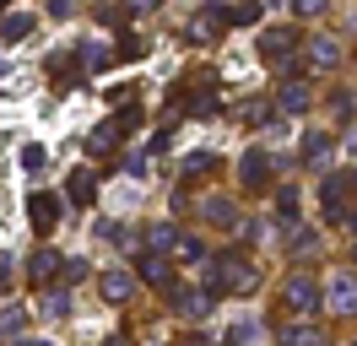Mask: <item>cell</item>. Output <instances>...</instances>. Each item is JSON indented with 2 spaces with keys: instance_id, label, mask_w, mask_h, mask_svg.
Returning a JSON list of instances; mask_svg holds the SVG:
<instances>
[{
  "instance_id": "cell-33",
  "label": "cell",
  "mask_w": 357,
  "mask_h": 346,
  "mask_svg": "<svg viewBox=\"0 0 357 346\" xmlns=\"http://www.w3.org/2000/svg\"><path fill=\"white\" fill-rule=\"evenodd\" d=\"M276 206H282V216H292V211H298V190H282V195H276Z\"/></svg>"
},
{
  "instance_id": "cell-4",
  "label": "cell",
  "mask_w": 357,
  "mask_h": 346,
  "mask_svg": "<svg viewBox=\"0 0 357 346\" xmlns=\"http://www.w3.org/2000/svg\"><path fill=\"white\" fill-rule=\"evenodd\" d=\"M27 222H33L38 233H49V227L60 222V195H49V190H33V195H27Z\"/></svg>"
},
{
  "instance_id": "cell-29",
  "label": "cell",
  "mask_w": 357,
  "mask_h": 346,
  "mask_svg": "<svg viewBox=\"0 0 357 346\" xmlns=\"http://www.w3.org/2000/svg\"><path fill=\"white\" fill-rule=\"evenodd\" d=\"M206 216H211V222H233V206H227V200H206Z\"/></svg>"
},
{
  "instance_id": "cell-10",
  "label": "cell",
  "mask_w": 357,
  "mask_h": 346,
  "mask_svg": "<svg viewBox=\"0 0 357 346\" xmlns=\"http://www.w3.org/2000/svg\"><path fill=\"white\" fill-rule=\"evenodd\" d=\"M82 70H87V60H76V54H54V60H49V76H54L60 86H76Z\"/></svg>"
},
{
  "instance_id": "cell-14",
  "label": "cell",
  "mask_w": 357,
  "mask_h": 346,
  "mask_svg": "<svg viewBox=\"0 0 357 346\" xmlns=\"http://www.w3.org/2000/svg\"><path fill=\"white\" fill-rule=\"evenodd\" d=\"M33 33V11H11V17H0V43H17Z\"/></svg>"
},
{
  "instance_id": "cell-22",
  "label": "cell",
  "mask_w": 357,
  "mask_h": 346,
  "mask_svg": "<svg viewBox=\"0 0 357 346\" xmlns=\"http://www.w3.org/2000/svg\"><path fill=\"white\" fill-rule=\"evenodd\" d=\"M22 324H27V308H22V303L0 308V336H22Z\"/></svg>"
},
{
  "instance_id": "cell-30",
  "label": "cell",
  "mask_w": 357,
  "mask_h": 346,
  "mask_svg": "<svg viewBox=\"0 0 357 346\" xmlns=\"http://www.w3.org/2000/svg\"><path fill=\"white\" fill-rule=\"evenodd\" d=\"M298 17H325V0H292Z\"/></svg>"
},
{
  "instance_id": "cell-28",
  "label": "cell",
  "mask_w": 357,
  "mask_h": 346,
  "mask_svg": "<svg viewBox=\"0 0 357 346\" xmlns=\"http://www.w3.org/2000/svg\"><path fill=\"white\" fill-rule=\"evenodd\" d=\"M119 60H141V38L135 33H119Z\"/></svg>"
},
{
  "instance_id": "cell-40",
  "label": "cell",
  "mask_w": 357,
  "mask_h": 346,
  "mask_svg": "<svg viewBox=\"0 0 357 346\" xmlns=\"http://www.w3.org/2000/svg\"><path fill=\"white\" fill-rule=\"evenodd\" d=\"M109 346H125V341H109Z\"/></svg>"
},
{
  "instance_id": "cell-5",
  "label": "cell",
  "mask_w": 357,
  "mask_h": 346,
  "mask_svg": "<svg viewBox=\"0 0 357 346\" xmlns=\"http://www.w3.org/2000/svg\"><path fill=\"white\" fill-rule=\"evenodd\" d=\"M331 314H357V276L331 271Z\"/></svg>"
},
{
  "instance_id": "cell-41",
  "label": "cell",
  "mask_w": 357,
  "mask_h": 346,
  "mask_svg": "<svg viewBox=\"0 0 357 346\" xmlns=\"http://www.w3.org/2000/svg\"><path fill=\"white\" fill-rule=\"evenodd\" d=\"M352 260H357V243H352Z\"/></svg>"
},
{
  "instance_id": "cell-37",
  "label": "cell",
  "mask_w": 357,
  "mask_h": 346,
  "mask_svg": "<svg viewBox=\"0 0 357 346\" xmlns=\"http://www.w3.org/2000/svg\"><path fill=\"white\" fill-rule=\"evenodd\" d=\"M17 346H44V341H17Z\"/></svg>"
},
{
  "instance_id": "cell-18",
  "label": "cell",
  "mask_w": 357,
  "mask_h": 346,
  "mask_svg": "<svg viewBox=\"0 0 357 346\" xmlns=\"http://www.w3.org/2000/svg\"><path fill=\"white\" fill-rule=\"evenodd\" d=\"M309 54H314V65H319V70H335V65H341V49H335V38H314V43H309Z\"/></svg>"
},
{
  "instance_id": "cell-13",
  "label": "cell",
  "mask_w": 357,
  "mask_h": 346,
  "mask_svg": "<svg viewBox=\"0 0 357 346\" xmlns=\"http://www.w3.org/2000/svg\"><path fill=\"white\" fill-rule=\"evenodd\" d=\"M174 308L184 314V319H206V314H211V292H178Z\"/></svg>"
},
{
  "instance_id": "cell-42",
  "label": "cell",
  "mask_w": 357,
  "mask_h": 346,
  "mask_svg": "<svg viewBox=\"0 0 357 346\" xmlns=\"http://www.w3.org/2000/svg\"><path fill=\"white\" fill-rule=\"evenodd\" d=\"M0 6H6V0H0Z\"/></svg>"
},
{
  "instance_id": "cell-35",
  "label": "cell",
  "mask_w": 357,
  "mask_h": 346,
  "mask_svg": "<svg viewBox=\"0 0 357 346\" xmlns=\"http://www.w3.org/2000/svg\"><path fill=\"white\" fill-rule=\"evenodd\" d=\"M76 11V0H49V17H70Z\"/></svg>"
},
{
  "instance_id": "cell-34",
  "label": "cell",
  "mask_w": 357,
  "mask_h": 346,
  "mask_svg": "<svg viewBox=\"0 0 357 346\" xmlns=\"http://www.w3.org/2000/svg\"><path fill=\"white\" fill-rule=\"evenodd\" d=\"M352 108H357V98H352V92H335V114H341V119H347Z\"/></svg>"
},
{
  "instance_id": "cell-6",
  "label": "cell",
  "mask_w": 357,
  "mask_h": 346,
  "mask_svg": "<svg viewBox=\"0 0 357 346\" xmlns=\"http://www.w3.org/2000/svg\"><path fill=\"white\" fill-rule=\"evenodd\" d=\"M292 49H298V33H292V27H266V33H260V54H266V60L287 65Z\"/></svg>"
},
{
  "instance_id": "cell-24",
  "label": "cell",
  "mask_w": 357,
  "mask_h": 346,
  "mask_svg": "<svg viewBox=\"0 0 357 346\" xmlns=\"http://www.w3.org/2000/svg\"><path fill=\"white\" fill-rule=\"evenodd\" d=\"M141 281H152V287H168V260L146 255V260H141Z\"/></svg>"
},
{
  "instance_id": "cell-32",
  "label": "cell",
  "mask_w": 357,
  "mask_h": 346,
  "mask_svg": "<svg viewBox=\"0 0 357 346\" xmlns=\"http://www.w3.org/2000/svg\"><path fill=\"white\" fill-rule=\"evenodd\" d=\"M87 271H92L87 260H66V281H87Z\"/></svg>"
},
{
  "instance_id": "cell-19",
  "label": "cell",
  "mask_w": 357,
  "mask_h": 346,
  "mask_svg": "<svg viewBox=\"0 0 357 346\" xmlns=\"http://www.w3.org/2000/svg\"><path fill=\"white\" fill-rule=\"evenodd\" d=\"M303 163H309V168H325V163H331V135H309V141H303Z\"/></svg>"
},
{
  "instance_id": "cell-1",
  "label": "cell",
  "mask_w": 357,
  "mask_h": 346,
  "mask_svg": "<svg viewBox=\"0 0 357 346\" xmlns=\"http://www.w3.org/2000/svg\"><path fill=\"white\" fill-rule=\"evenodd\" d=\"M255 287H260V276L249 271L244 260L222 255V260L206 265V292H211V298H217V292H255Z\"/></svg>"
},
{
  "instance_id": "cell-20",
  "label": "cell",
  "mask_w": 357,
  "mask_h": 346,
  "mask_svg": "<svg viewBox=\"0 0 357 346\" xmlns=\"http://www.w3.org/2000/svg\"><path fill=\"white\" fill-rule=\"evenodd\" d=\"M82 60H87V70H92V76H103V70H109V65L119 60V49H103V43H92Z\"/></svg>"
},
{
  "instance_id": "cell-23",
  "label": "cell",
  "mask_w": 357,
  "mask_h": 346,
  "mask_svg": "<svg viewBox=\"0 0 357 346\" xmlns=\"http://www.w3.org/2000/svg\"><path fill=\"white\" fill-rule=\"evenodd\" d=\"M227 22H233V27H255V22H260V6H255V0H238V6H227Z\"/></svg>"
},
{
  "instance_id": "cell-9",
  "label": "cell",
  "mask_w": 357,
  "mask_h": 346,
  "mask_svg": "<svg viewBox=\"0 0 357 346\" xmlns=\"http://www.w3.org/2000/svg\"><path fill=\"white\" fill-rule=\"evenodd\" d=\"M98 292H103L109 303H125V298L135 292V276H130V271H103V281H98Z\"/></svg>"
},
{
  "instance_id": "cell-21",
  "label": "cell",
  "mask_w": 357,
  "mask_h": 346,
  "mask_svg": "<svg viewBox=\"0 0 357 346\" xmlns=\"http://www.w3.org/2000/svg\"><path fill=\"white\" fill-rule=\"evenodd\" d=\"M217 22H222V11H211V17H195L190 27H184V38H190V43H206L211 33H217Z\"/></svg>"
},
{
  "instance_id": "cell-31",
  "label": "cell",
  "mask_w": 357,
  "mask_h": 346,
  "mask_svg": "<svg viewBox=\"0 0 357 346\" xmlns=\"http://www.w3.org/2000/svg\"><path fill=\"white\" fill-rule=\"evenodd\" d=\"M22 168H27V173L44 168V146H22Z\"/></svg>"
},
{
  "instance_id": "cell-7",
  "label": "cell",
  "mask_w": 357,
  "mask_h": 346,
  "mask_svg": "<svg viewBox=\"0 0 357 346\" xmlns=\"http://www.w3.org/2000/svg\"><path fill=\"white\" fill-rule=\"evenodd\" d=\"M347 190H352V173H335V179H325L319 184V200H325V222H341V200H347Z\"/></svg>"
},
{
  "instance_id": "cell-17",
  "label": "cell",
  "mask_w": 357,
  "mask_h": 346,
  "mask_svg": "<svg viewBox=\"0 0 357 346\" xmlns=\"http://www.w3.org/2000/svg\"><path fill=\"white\" fill-rule=\"evenodd\" d=\"M309 82H287L282 86V114H303V108H309Z\"/></svg>"
},
{
  "instance_id": "cell-27",
  "label": "cell",
  "mask_w": 357,
  "mask_h": 346,
  "mask_svg": "<svg viewBox=\"0 0 357 346\" xmlns=\"http://www.w3.org/2000/svg\"><path fill=\"white\" fill-rule=\"evenodd\" d=\"M146 243H152V249H178L174 227H152V233H146Z\"/></svg>"
},
{
  "instance_id": "cell-15",
  "label": "cell",
  "mask_w": 357,
  "mask_h": 346,
  "mask_svg": "<svg viewBox=\"0 0 357 346\" xmlns=\"http://www.w3.org/2000/svg\"><path fill=\"white\" fill-rule=\"evenodd\" d=\"M201 173H217V151H190L178 163V179H201Z\"/></svg>"
},
{
  "instance_id": "cell-2",
  "label": "cell",
  "mask_w": 357,
  "mask_h": 346,
  "mask_svg": "<svg viewBox=\"0 0 357 346\" xmlns=\"http://www.w3.org/2000/svg\"><path fill=\"white\" fill-rule=\"evenodd\" d=\"M135 125H141V108H119V114H114L109 125H98V130H92L87 151H92V157H103V151H114V141H119L125 130H135Z\"/></svg>"
},
{
  "instance_id": "cell-8",
  "label": "cell",
  "mask_w": 357,
  "mask_h": 346,
  "mask_svg": "<svg viewBox=\"0 0 357 346\" xmlns=\"http://www.w3.org/2000/svg\"><path fill=\"white\" fill-rule=\"evenodd\" d=\"M27 276H33V281H38V287L49 292V281H54V276H66V260L54 255V249H38V255L27 260Z\"/></svg>"
},
{
  "instance_id": "cell-3",
  "label": "cell",
  "mask_w": 357,
  "mask_h": 346,
  "mask_svg": "<svg viewBox=\"0 0 357 346\" xmlns=\"http://www.w3.org/2000/svg\"><path fill=\"white\" fill-rule=\"evenodd\" d=\"M282 303H287V314H314L319 287H314L309 271H292V276H287V287H282Z\"/></svg>"
},
{
  "instance_id": "cell-38",
  "label": "cell",
  "mask_w": 357,
  "mask_h": 346,
  "mask_svg": "<svg viewBox=\"0 0 357 346\" xmlns=\"http://www.w3.org/2000/svg\"><path fill=\"white\" fill-rule=\"evenodd\" d=\"M352 190H357V168H352Z\"/></svg>"
},
{
  "instance_id": "cell-11",
  "label": "cell",
  "mask_w": 357,
  "mask_h": 346,
  "mask_svg": "<svg viewBox=\"0 0 357 346\" xmlns=\"http://www.w3.org/2000/svg\"><path fill=\"white\" fill-rule=\"evenodd\" d=\"M276 341H282V346H319V330H314L309 319H292V324L276 330Z\"/></svg>"
},
{
  "instance_id": "cell-39",
  "label": "cell",
  "mask_w": 357,
  "mask_h": 346,
  "mask_svg": "<svg viewBox=\"0 0 357 346\" xmlns=\"http://www.w3.org/2000/svg\"><path fill=\"white\" fill-rule=\"evenodd\" d=\"M352 233H357V216H352Z\"/></svg>"
},
{
  "instance_id": "cell-12",
  "label": "cell",
  "mask_w": 357,
  "mask_h": 346,
  "mask_svg": "<svg viewBox=\"0 0 357 346\" xmlns=\"http://www.w3.org/2000/svg\"><path fill=\"white\" fill-rule=\"evenodd\" d=\"M238 173H244V184H249V190H260V179L271 173V157H266L260 146H249V151H244V168H238Z\"/></svg>"
},
{
  "instance_id": "cell-36",
  "label": "cell",
  "mask_w": 357,
  "mask_h": 346,
  "mask_svg": "<svg viewBox=\"0 0 357 346\" xmlns=\"http://www.w3.org/2000/svg\"><path fill=\"white\" fill-rule=\"evenodd\" d=\"M146 6H157V0H135V11H146Z\"/></svg>"
},
{
  "instance_id": "cell-16",
  "label": "cell",
  "mask_w": 357,
  "mask_h": 346,
  "mask_svg": "<svg viewBox=\"0 0 357 346\" xmlns=\"http://www.w3.org/2000/svg\"><path fill=\"white\" fill-rule=\"evenodd\" d=\"M92 190H98V184H92V173H87V168H76V173L66 179V195H70V206H87V200H92Z\"/></svg>"
},
{
  "instance_id": "cell-26",
  "label": "cell",
  "mask_w": 357,
  "mask_h": 346,
  "mask_svg": "<svg viewBox=\"0 0 357 346\" xmlns=\"http://www.w3.org/2000/svg\"><path fill=\"white\" fill-rule=\"evenodd\" d=\"M174 255L195 265V260H206V249H201V238H178V249H174Z\"/></svg>"
},
{
  "instance_id": "cell-25",
  "label": "cell",
  "mask_w": 357,
  "mask_h": 346,
  "mask_svg": "<svg viewBox=\"0 0 357 346\" xmlns=\"http://www.w3.org/2000/svg\"><path fill=\"white\" fill-rule=\"evenodd\" d=\"M44 308H49V314H66V308H70V292H66V287H49V292H44Z\"/></svg>"
}]
</instances>
